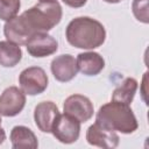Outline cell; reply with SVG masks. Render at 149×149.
<instances>
[{
  "instance_id": "cell-1",
  "label": "cell",
  "mask_w": 149,
  "mask_h": 149,
  "mask_svg": "<svg viewBox=\"0 0 149 149\" xmlns=\"http://www.w3.org/2000/svg\"><path fill=\"white\" fill-rule=\"evenodd\" d=\"M65 37L72 47L91 50L104 44L106 30L98 20L88 16H79L69 22Z\"/></svg>"
},
{
  "instance_id": "cell-17",
  "label": "cell",
  "mask_w": 149,
  "mask_h": 149,
  "mask_svg": "<svg viewBox=\"0 0 149 149\" xmlns=\"http://www.w3.org/2000/svg\"><path fill=\"white\" fill-rule=\"evenodd\" d=\"M133 14L142 23L149 22V13H148V0H133L132 3Z\"/></svg>"
},
{
  "instance_id": "cell-10",
  "label": "cell",
  "mask_w": 149,
  "mask_h": 149,
  "mask_svg": "<svg viewBox=\"0 0 149 149\" xmlns=\"http://www.w3.org/2000/svg\"><path fill=\"white\" fill-rule=\"evenodd\" d=\"M50 69L55 79L61 83H66L72 80L78 72L76 59L70 54H64L55 57L51 62Z\"/></svg>"
},
{
  "instance_id": "cell-11",
  "label": "cell",
  "mask_w": 149,
  "mask_h": 149,
  "mask_svg": "<svg viewBox=\"0 0 149 149\" xmlns=\"http://www.w3.org/2000/svg\"><path fill=\"white\" fill-rule=\"evenodd\" d=\"M59 114L58 107L52 101H42L34 109L36 127L43 133H51L55 120Z\"/></svg>"
},
{
  "instance_id": "cell-19",
  "label": "cell",
  "mask_w": 149,
  "mask_h": 149,
  "mask_svg": "<svg viewBox=\"0 0 149 149\" xmlns=\"http://www.w3.org/2000/svg\"><path fill=\"white\" fill-rule=\"evenodd\" d=\"M5 140H6V133H5L3 128H2L1 125H0V144H2Z\"/></svg>"
},
{
  "instance_id": "cell-2",
  "label": "cell",
  "mask_w": 149,
  "mask_h": 149,
  "mask_svg": "<svg viewBox=\"0 0 149 149\" xmlns=\"http://www.w3.org/2000/svg\"><path fill=\"white\" fill-rule=\"evenodd\" d=\"M62 7L57 0H40L35 6L24 10L19 17L31 37L36 33H47L62 20Z\"/></svg>"
},
{
  "instance_id": "cell-7",
  "label": "cell",
  "mask_w": 149,
  "mask_h": 149,
  "mask_svg": "<svg viewBox=\"0 0 149 149\" xmlns=\"http://www.w3.org/2000/svg\"><path fill=\"white\" fill-rule=\"evenodd\" d=\"M64 113L76 118L80 122H86L93 116V104L83 94H72L68 97L63 105Z\"/></svg>"
},
{
  "instance_id": "cell-18",
  "label": "cell",
  "mask_w": 149,
  "mask_h": 149,
  "mask_svg": "<svg viewBox=\"0 0 149 149\" xmlns=\"http://www.w3.org/2000/svg\"><path fill=\"white\" fill-rule=\"evenodd\" d=\"M65 5H68L69 7H73V8H79L83 7L87 0H62Z\"/></svg>"
},
{
  "instance_id": "cell-3",
  "label": "cell",
  "mask_w": 149,
  "mask_h": 149,
  "mask_svg": "<svg viewBox=\"0 0 149 149\" xmlns=\"http://www.w3.org/2000/svg\"><path fill=\"white\" fill-rule=\"evenodd\" d=\"M95 122L109 130L122 134H132L139 127L136 116L129 105L113 100L99 108L95 115Z\"/></svg>"
},
{
  "instance_id": "cell-5",
  "label": "cell",
  "mask_w": 149,
  "mask_h": 149,
  "mask_svg": "<svg viewBox=\"0 0 149 149\" xmlns=\"http://www.w3.org/2000/svg\"><path fill=\"white\" fill-rule=\"evenodd\" d=\"M80 123L81 122L76 118L66 113H59L57 119L55 120L51 133L59 142L70 144L78 140L80 134Z\"/></svg>"
},
{
  "instance_id": "cell-15",
  "label": "cell",
  "mask_w": 149,
  "mask_h": 149,
  "mask_svg": "<svg viewBox=\"0 0 149 149\" xmlns=\"http://www.w3.org/2000/svg\"><path fill=\"white\" fill-rule=\"evenodd\" d=\"M136 90H137V80L135 78L128 77L123 79V81L113 91L112 100L121 104L130 105V102L135 97Z\"/></svg>"
},
{
  "instance_id": "cell-13",
  "label": "cell",
  "mask_w": 149,
  "mask_h": 149,
  "mask_svg": "<svg viewBox=\"0 0 149 149\" xmlns=\"http://www.w3.org/2000/svg\"><path fill=\"white\" fill-rule=\"evenodd\" d=\"M10 142L14 149H36L38 147L37 137L26 126H15L10 132Z\"/></svg>"
},
{
  "instance_id": "cell-14",
  "label": "cell",
  "mask_w": 149,
  "mask_h": 149,
  "mask_svg": "<svg viewBox=\"0 0 149 149\" xmlns=\"http://www.w3.org/2000/svg\"><path fill=\"white\" fill-rule=\"evenodd\" d=\"M22 58V50L19 44L10 41H0V65L5 68L15 66Z\"/></svg>"
},
{
  "instance_id": "cell-9",
  "label": "cell",
  "mask_w": 149,
  "mask_h": 149,
  "mask_svg": "<svg viewBox=\"0 0 149 149\" xmlns=\"http://www.w3.org/2000/svg\"><path fill=\"white\" fill-rule=\"evenodd\" d=\"M119 135L114 130H109L99 123H93L86 132V141L88 144L106 149H113L119 146Z\"/></svg>"
},
{
  "instance_id": "cell-4",
  "label": "cell",
  "mask_w": 149,
  "mask_h": 149,
  "mask_svg": "<svg viewBox=\"0 0 149 149\" xmlns=\"http://www.w3.org/2000/svg\"><path fill=\"white\" fill-rule=\"evenodd\" d=\"M48 76L40 66H30L24 69L19 76V84L24 94L37 95L48 87Z\"/></svg>"
},
{
  "instance_id": "cell-16",
  "label": "cell",
  "mask_w": 149,
  "mask_h": 149,
  "mask_svg": "<svg viewBox=\"0 0 149 149\" xmlns=\"http://www.w3.org/2000/svg\"><path fill=\"white\" fill-rule=\"evenodd\" d=\"M21 7L20 0H0V19L8 21L17 15Z\"/></svg>"
},
{
  "instance_id": "cell-8",
  "label": "cell",
  "mask_w": 149,
  "mask_h": 149,
  "mask_svg": "<svg viewBox=\"0 0 149 149\" xmlns=\"http://www.w3.org/2000/svg\"><path fill=\"white\" fill-rule=\"evenodd\" d=\"M27 51L35 58L48 57L58 49V42L47 33H36L26 43Z\"/></svg>"
},
{
  "instance_id": "cell-20",
  "label": "cell",
  "mask_w": 149,
  "mask_h": 149,
  "mask_svg": "<svg viewBox=\"0 0 149 149\" xmlns=\"http://www.w3.org/2000/svg\"><path fill=\"white\" fill-rule=\"evenodd\" d=\"M104 1H106V2H108V3H118V2H120V1H122V0H104Z\"/></svg>"
},
{
  "instance_id": "cell-21",
  "label": "cell",
  "mask_w": 149,
  "mask_h": 149,
  "mask_svg": "<svg viewBox=\"0 0 149 149\" xmlns=\"http://www.w3.org/2000/svg\"><path fill=\"white\" fill-rule=\"evenodd\" d=\"M1 121H2V120H1V114H0V125H1Z\"/></svg>"
},
{
  "instance_id": "cell-12",
  "label": "cell",
  "mask_w": 149,
  "mask_h": 149,
  "mask_svg": "<svg viewBox=\"0 0 149 149\" xmlns=\"http://www.w3.org/2000/svg\"><path fill=\"white\" fill-rule=\"evenodd\" d=\"M78 70L85 76H97L105 68L102 56L94 51L80 52L76 59Z\"/></svg>"
},
{
  "instance_id": "cell-6",
  "label": "cell",
  "mask_w": 149,
  "mask_h": 149,
  "mask_svg": "<svg viewBox=\"0 0 149 149\" xmlns=\"http://www.w3.org/2000/svg\"><path fill=\"white\" fill-rule=\"evenodd\" d=\"M26 105V94L16 86L7 87L0 95V114L3 116H15L22 112Z\"/></svg>"
}]
</instances>
